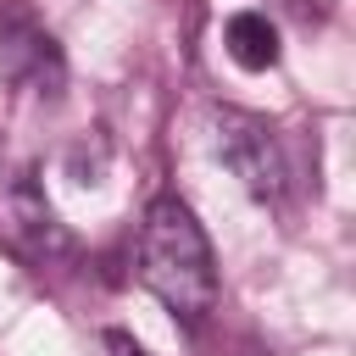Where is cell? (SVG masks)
Wrapping results in <instances>:
<instances>
[{
  "mask_svg": "<svg viewBox=\"0 0 356 356\" xmlns=\"http://www.w3.org/2000/svg\"><path fill=\"white\" fill-rule=\"evenodd\" d=\"M139 284L178 317V323H206L217 306V256L206 228L178 195L150 200L145 228H139Z\"/></svg>",
  "mask_w": 356,
  "mask_h": 356,
  "instance_id": "obj_1",
  "label": "cell"
},
{
  "mask_svg": "<svg viewBox=\"0 0 356 356\" xmlns=\"http://www.w3.org/2000/svg\"><path fill=\"white\" fill-rule=\"evenodd\" d=\"M0 245L17 250L22 261L44 267V261H61L72 250V234L67 222L56 217V206L44 200V184L22 167L0 184Z\"/></svg>",
  "mask_w": 356,
  "mask_h": 356,
  "instance_id": "obj_2",
  "label": "cell"
},
{
  "mask_svg": "<svg viewBox=\"0 0 356 356\" xmlns=\"http://www.w3.org/2000/svg\"><path fill=\"white\" fill-rule=\"evenodd\" d=\"M134 356H139V350H134Z\"/></svg>",
  "mask_w": 356,
  "mask_h": 356,
  "instance_id": "obj_6",
  "label": "cell"
},
{
  "mask_svg": "<svg viewBox=\"0 0 356 356\" xmlns=\"http://www.w3.org/2000/svg\"><path fill=\"white\" fill-rule=\"evenodd\" d=\"M211 145H217V161L261 200H273L284 189V156H278V139L261 117L250 111H217L211 117Z\"/></svg>",
  "mask_w": 356,
  "mask_h": 356,
  "instance_id": "obj_3",
  "label": "cell"
},
{
  "mask_svg": "<svg viewBox=\"0 0 356 356\" xmlns=\"http://www.w3.org/2000/svg\"><path fill=\"white\" fill-rule=\"evenodd\" d=\"M222 44H228L234 67H245V72L278 67V28H273L261 11H234V17L222 22Z\"/></svg>",
  "mask_w": 356,
  "mask_h": 356,
  "instance_id": "obj_5",
  "label": "cell"
},
{
  "mask_svg": "<svg viewBox=\"0 0 356 356\" xmlns=\"http://www.w3.org/2000/svg\"><path fill=\"white\" fill-rule=\"evenodd\" d=\"M0 67L11 72V78H44V67L61 78V56H56V44H50V33L28 17V11H6V22H0Z\"/></svg>",
  "mask_w": 356,
  "mask_h": 356,
  "instance_id": "obj_4",
  "label": "cell"
}]
</instances>
